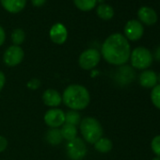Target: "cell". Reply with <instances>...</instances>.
Masks as SVG:
<instances>
[{"label":"cell","mask_w":160,"mask_h":160,"mask_svg":"<svg viewBox=\"0 0 160 160\" xmlns=\"http://www.w3.org/2000/svg\"><path fill=\"white\" fill-rule=\"evenodd\" d=\"M103 58L112 65H123L130 58L131 48L128 40L120 33H114L107 38L102 45Z\"/></svg>","instance_id":"1"},{"label":"cell","mask_w":160,"mask_h":160,"mask_svg":"<svg viewBox=\"0 0 160 160\" xmlns=\"http://www.w3.org/2000/svg\"><path fill=\"white\" fill-rule=\"evenodd\" d=\"M91 101L89 91L82 85L72 84L68 86L62 94V102L72 110L85 109Z\"/></svg>","instance_id":"2"},{"label":"cell","mask_w":160,"mask_h":160,"mask_svg":"<svg viewBox=\"0 0 160 160\" xmlns=\"http://www.w3.org/2000/svg\"><path fill=\"white\" fill-rule=\"evenodd\" d=\"M80 132L83 138L92 144H94L103 137V127L98 120L92 117H87L80 122Z\"/></svg>","instance_id":"3"},{"label":"cell","mask_w":160,"mask_h":160,"mask_svg":"<svg viewBox=\"0 0 160 160\" xmlns=\"http://www.w3.org/2000/svg\"><path fill=\"white\" fill-rule=\"evenodd\" d=\"M131 64L135 69L146 70L148 69L153 60L152 54L145 47H137L130 54Z\"/></svg>","instance_id":"4"},{"label":"cell","mask_w":160,"mask_h":160,"mask_svg":"<svg viewBox=\"0 0 160 160\" xmlns=\"http://www.w3.org/2000/svg\"><path fill=\"white\" fill-rule=\"evenodd\" d=\"M67 154L72 160H82L87 154V146L82 138H75L68 141L66 145Z\"/></svg>","instance_id":"5"},{"label":"cell","mask_w":160,"mask_h":160,"mask_svg":"<svg viewBox=\"0 0 160 160\" xmlns=\"http://www.w3.org/2000/svg\"><path fill=\"white\" fill-rule=\"evenodd\" d=\"M100 59L101 54L99 53V51L94 48H91L81 53L78 58V63L82 69L88 71L96 67L100 62Z\"/></svg>","instance_id":"6"},{"label":"cell","mask_w":160,"mask_h":160,"mask_svg":"<svg viewBox=\"0 0 160 160\" xmlns=\"http://www.w3.org/2000/svg\"><path fill=\"white\" fill-rule=\"evenodd\" d=\"M24 50L18 45H12L10 46L3 55L4 63L7 66L14 67L22 62L24 59Z\"/></svg>","instance_id":"7"},{"label":"cell","mask_w":160,"mask_h":160,"mask_svg":"<svg viewBox=\"0 0 160 160\" xmlns=\"http://www.w3.org/2000/svg\"><path fill=\"white\" fill-rule=\"evenodd\" d=\"M44 122L51 128H58L65 123V113L59 108H52L46 111Z\"/></svg>","instance_id":"8"},{"label":"cell","mask_w":160,"mask_h":160,"mask_svg":"<svg viewBox=\"0 0 160 160\" xmlns=\"http://www.w3.org/2000/svg\"><path fill=\"white\" fill-rule=\"evenodd\" d=\"M144 32L143 26L138 20H130L126 23L124 27V34L125 38L130 41H138L139 40Z\"/></svg>","instance_id":"9"},{"label":"cell","mask_w":160,"mask_h":160,"mask_svg":"<svg viewBox=\"0 0 160 160\" xmlns=\"http://www.w3.org/2000/svg\"><path fill=\"white\" fill-rule=\"evenodd\" d=\"M50 39L57 44H62L66 42L68 37L67 28L60 23L55 24L50 29Z\"/></svg>","instance_id":"10"},{"label":"cell","mask_w":160,"mask_h":160,"mask_svg":"<svg viewBox=\"0 0 160 160\" xmlns=\"http://www.w3.org/2000/svg\"><path fill=\"white\" fill-rule=\"evenodd\" d=\"M138 17L143 24L152 26L157 22V14L155 11L149 7H141L138 12Z\"/></svg>","instance_id":"11"},{"label":"cell","mask_w":160,"mask_h":160,"mask_svg":"<svg viewBox=\"0 0 160 160\" xmlns=\"http://www.w3.org/2000/svg\"><path fill=\"white\" fill-rule=\"evenodd\" d=\"M139 84L143 88L150 89L157 85V74L151 70H144L139 74Z\"/></svg>","instance_id":"12"},{"label":"cell","mask_w":160,"mask_h":160,"mask_svg":"<svg viewBox=\"0 0 160 160\" xmlns=\"http://www.w3.org/2000/svg\"><path fill=\"white\" fill-rule=\"evenodd\" d=\"M42 101H43L44 105H46L47 107H51V108H55V107H58L61 104L62 97L58 91L49 89L43 92Z\"/></svg>","instance_id":"13"},{"label":"cell","mask_w":160,"mask_h":160,"mask_svg":"<svg viewBox=\"0 0 160 160\" xmlns=\"http://www.w3.org/2000/svg\"><path fill=\"white\" fill-rule=\"evenodd\" d=\"M3 8L11 13H18L26 7L27 0H0Z\"/></svg>","instance_id":"14"},{"label":"cell","mask_w":160,"mask_h":160,"mask_svg":"<svg viewBox=\"0 0 160 160\" xmlns=\"http://www.w3.org/2000/svg\"><path fill=\"white\" fill-rule=\"evenodd\" d=\"M97 15L102 19V20H110L114 16V10L111 6L107 5V4H101L97 7L96 10Z\"/></svg>","instance_id":"15"},{"label":"cell","mask_w":160,"mask_h":160,"mask_svg":"<svg viewBox=\"0 0 160 160\" xmlns=\"http://www.w3.org/2000/svg\"><path fill=\"white\" fill-rule=\"evenodd\" d=\"M60 133H61L62 138L70 141L76 138L77 129H76V126H74V125H72L69 123H64L60 129Z\"/></svg>","instance_id":"16"},{"label":"cell","mask_w":160,"mask_h":160,"mask_svg":"<svg viewBox=\"0 0 160 160\" xmlns=\"http://www.w3.org/2000/svg\"><path fill=\"white\" fill-rule=\"evenodd\" d=\"M60 130L58 128H51L46 132V140L51 145H58L62 141Z\"/></svg>","instance_id":"17"},{"label":"cell","mask_w":160,"mask_h":160,"mask_svg":"<svg viewBox=\"0 0 160 160\" xmlns=\"http://www.w3.org/2000/svg\"><path fill=\"white\" fill-rule=\"evenodd\" d=\"M94 148L97 152L102 153H107L112 149V141L107 138H101L94 143Z\"/></svg>","instance_id":"18"},{"label":"cell","mask_w":160,"mask_h":160,"mask_svg":"<svg viewBox=\"0 0 160 160\" xmlns=\"http://www.w3.org/2000/svg\"><path fill=\"white\" fill-rule=\"evenodd\" d=\"M97 0H73V3L78 8L83 12L92 11L96 6Z\"/></svg>","instance_id":"19"},{"label":"cell","mask_w":160,"mask_h":160,"mask_svg":"<svg viewBox=\"0 0 160 160\" xmlns=\"http://www.w3.org/2000/svg\"><path fill=\"white\" fill-rule=\"evenodd\" d=\"M81 122V116L76 110H70L65 113V123H69L72 125H78Z\"/></svg>","instance_id":"20"},{"label":"cell","mask_w":160,"mask_h":160,"mask_svg":"<svg viewBox=\"0 0 160 160\" xmlns=\"http://www.w3.org/2000/svg\"><path fill=\"white\" fill-rule=\"evenodd\" d=\"M25 38H26L25 32L21 28L14 29L12 34V42L14 43V45L19 46L20 44H22L25 41Z\"/></svg>","instance_id":"21"},{"label":"cell","mask_w":160,"mask_h":160,"mask_svg":"<svg viewBox=\"0 0 160 160\" xmlns=\"http://www.w3.org/2000/svg\"><path fill=\"white\" fill-rule=\"evenodd\" d=\"M151 100L155 108L160 109V84H157L152 88L151 92Z\"/></svg>","instance_id":"22"},{"label":"cell","mask_w":160,"mask_h":160,"mask_svg":"<svg viewBox=\"0 0 160 160\" xmlns=\"http://www.w3.org/2000/svg\"><path fill=\"white\" fill-rule=\"evenodd\" d=\"M151 148L156 156H160V135L154 137L151 142Z\"/></svg>","instance_id":"23"},{"label":"cell","mask_w":160,"mask_h":160,"mask_svg":"<svg viewBox=\"0 0 160 160\" xmlns=\"http://www.w3.org/2000/svg\"><path fill=\"white\" fill-rule=\"evenodd\" d=\"M27 86H28V88L30 89V90H37V89L40 88V86H41V81H40L39 79L34 78V79H31L30 81L28 82Z\"/></svg>","instance_id":"24"},{"label":"cell","mask_w":160,"mask_h":160,"mask_svg":"<svg viewBox=\"0 0 160 160\" xmlns=\"http://www.w3.org/2000/svg\"><path fill=\"white\" fill-rule=\"evenodd\" d=\"M7 146H8V140L4 137L0 136V152H4L7 149Z\"/></svg>","instance_id":"25"},{"label":"cell","mask_w":160,"mask_h":160,"mask_svg":"<svg viewBox=\"0 0 160 160\" xmlns=\"http://www.w3.org/2000/svg\"><path fill=\"white\" fill-rule=\"evenodd\" d=\"M5 82H6V77H5V74L0 71V92L2 91L4 85H5Z\"/></svg>","instance_id":"26"},{"label":"cell","mask_w":160,"mask_h":160,"mask_svg":"<svg viewBox=\"0 0 160 160\" xmlns=\"http://www.w3.org/2000/svg\"><path fill=\"white\" fill-rule=\"evenodd\" d=\"M152 58H153L155 60L160 61V45H158V46L154 49V52H153Z\"/></svg>","instance_id":"27"},{"label":"cell","mask_w":160,"mask_h":160,"mask_svg":"<svg viewBox=\"0 0 160 160\" xmlns=\"http://www.w3.org/2000/svg\"><path fill=\"white\" fill-rule=\"evenodd\" d=\"M5 39H6V34H5V31L3 29L2 27H0V46H1L4 42H5Z\"/></svg>","instance_id":"28"},{"label":"cell","mask_w":160,"mask_h":160,"mask_svg":"<svg viewBox=\"0 0 160 160\" xmlns=\"http://www.w3.org/2000/svg\"><path fill=\"white\" fill-rule=\"evenodd\" d=\"M31 1L35 7H42L45 3V0H31Z\"/></svg>","instance_id":"29"},{"label":"cell","mask_w":160,"mask_h":160,"mask_svg":"<svg viewBox=\"0 0 160 160\" xmlns=\"http://www.w3.org/2000/svg\"><path fill=\"white\" fill-rule=\"evenodd\" d=\"M157 83H159V84H160V73H159V74H157Z\"/></svg>","instance_id":"30"},{"label":"cell","mask_w":160,"mask_h":160,"mask_svg":"<svg viewBox=\"0 0 160 160\" xmlns=\"http://www.w3.org/2000/svg\"><path fill=\"white\" fill-rule=\"evenodd\" d=\"M152 160H160V156H155V157H153Z\"/></svg>","instance_id":"31"}]
</instances>
